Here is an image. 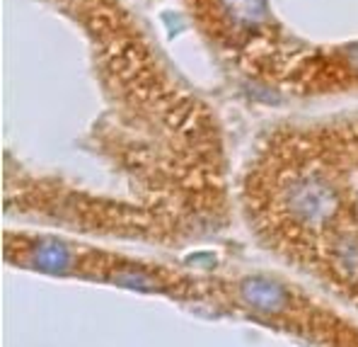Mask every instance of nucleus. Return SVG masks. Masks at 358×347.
Masks as SVG:
<instances>
[{
  "label": "nucleus",
  "instance_id": "obj_2",
  "mask_svg": "<svg viewBox=\"0 0 358 347\" xmlns=\"http://www.w3.org/2000/svg\"><path fill=\"white\" fill-rule=\"evenodd\" d=\"M293 204L305 217H322V212H329L334 204V194L327 185L317 180H303L293 189Z\"/></svg>",
  "mask_w": 358,
  "mask_h": 347
},
{
  "label": "nucleus",
  "instance_id": "obj_1",
  "mask_svg": "<svg viewBox=\"0 0 358 347\" xmlns=\"http://www.w3.org/2000/svg\"><path fill=\"white\" fill-rule=\"evenodd\" d=\"M220 15L235 29H257L268 20L266 0H218Z\"/></svg>",
  "mask_w": 358,
  "mask_h": 347
}]
</instances>
